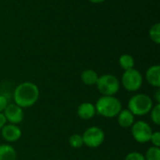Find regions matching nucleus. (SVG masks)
Listing matches in <instances>:
<instances>
[{
	"label": "nucleus",
	"instance_id": "nucleus-4",
	"mask_svg": "<svg viewBox=\"0 0 160 160\" xmlns=\"http://www.w3.org/2000/svg\"><path fill=\"white\" fill-rule=\"evenodd\" d=\"M96 86L102 96H114L120 89V82L112 74H103L98 77Z\"/></svg>",
	"mask_w": 160,
	"mask_h": 160
},
{
	"label": "nucleus",
	"instance_id": "nucleus-22",
	"mask_svg": "<svg viewBox=\"0 0 160 160\" xmlns=\"http://www.w3.org/2000/svg\"><path fill=\"white\" fill-rule=\"evenodd\" d=\"M8 105V98L5 95L0 94V112H3Z\"/></svg>",
	"mask_w": 160,
	"mask_h": 160
},
{
	"label": "nucleus",
	"instance_id": "nucleus-17",
	"mask_svg": "<svg viewBox=\"0 0 160 160\" xmlns=\"http://www.w3.org/2000/svg\"><path fill=\"white\" fill-rule=\"evenodd\" d=\"M145 160H160V149L159 147L151 146L148 148L144 155Z\"/></svg>",
	"mask_w": 160,
	"mask_h": 160
},
{
	"label": "nucleus",
	"instance_id": "nucleus-1",
	"mask_svg": "<svg viewBox=\"0 0 160 160\" xmlns=\"http://www.w3.org/2000/svg\"><path fill=\"white\" fill-rule=\"evenodd\" d=\"M39 98V89L37 84L31 82L20 83L14 90V103L21 108H29L37 103Z\"/></svg>",
	"mask_w": 160,
	"mask_h": 160
},
{
	"label": "nucleus",
	"instance_id": "nucleus-2",
	"mask_svg": "<svg viewBox=\"0 0 160 160\" xmlns=\"http://www.w3.org/2000/svg\"><path fill=\"white\" fill-rule=\"evenodd\" d=\"M96 112L105 118H114L122 110L121 101L114 96H102L95 104Z\"/></svg>",
	"mask_w": 160,
	"mask_h": 160
},
{
	"label": "nucleus",
	"instance_id": "nucleus-6",
	"mask_svg": "<svg viewBox=\"0 0 160 160\" xmlns=\"http://www.w3.org/2000/svg\"><path fill=\"white\" fill-rule=\"evenodd\" d=\"M82 137L83 140V145L89 148H98L103 143L105 133L98 127H90L83 132Z\"/></svg>",
	"mask_w": 160,
	"mask_h": 160
},
{
	"label": "nucleus",
	"instance_id": "nucleus-24",
	"mask_svg": "<svg viewBox=\"0 0 160 160\" xmlns=\"http://www.w3.org/2000/svg\"><path fill=\"white\" fill-rule=\"evenodd\" d=\"M155 100L157 101V103L160 104V89L159 88H157L156 92H155V97H154Z\"/></svg>",
	"mask_w": 160,
	"mask_h": 160
},
{
	"label": "nucleus",
	"instance_id": "nucleus-3",
	"mask_svg": "<svg viewBox=\"0 0 160 160\" xmlns=\"http://www.w3.org/2000/svg\"><path fill=\"white\" fill-rule=\"evenodd\" d=\"M154 106V100L145 94H136L128 102V109L134 116H143L150 112Z\"/></svg>",
	"mask_w": 160,
	"mask_h": 160
},
{
	"label": "nucleus",
	"instance_id": "nucleus-12",
	"mask_svg": "<svg viewBox=\"0 0 160 160\" xmlns=\"http://www.w3.org/2000/svg\"><path fill=\"white\" fill-rule=\"evenodd\" d=\"M116 117L119 126L124 128H131L135 122V116L128 109H122Z\"/></svg>",
	"mask_w": 160,
	"mask_h": 160
},
{
	"label": "nucleus",
	"instance_id": "nucleus-25",
	"mask_svg": "<svg viewBox=\"0 0 160 160\" xmlns=\"http://www.w3.org/2000/svg\"><path fill=\"white\" fill-rule=\"evenodd\" d=\"M89 1L94 3V4H99V3H102V2H104L106 0H89Z\"/></svg>",
	"mask_w": 160,
	"mask_h": 160
},
{
	"label": "nucleus",
	"instance_id": "nucleus-20",
	"mask_svg": "<svg viewBox=\"0 0 160 160\" xmlns=\"http://www.w3.org/2000/svg\"><path fill=\"white\" fill-rule=\"evenodd\" d=\"M125 160H145V158L140 152H130L126 156Z\"/></svg>",
	"mask_w": 160,
	"mask_h": 160
},
{
	"label": "nucleus",
	"instance_id": "nucleus-19",
	"mask_svg": "<svg viewBox=\"0 0 160 160\" xmlns=\"http://www.w3.org/2000/svg\"><path fill=\"white\" fill-rule=\"evenodd\" d=\"M150 116H151V120L153 121V123L157 126L160 125V104L157 103L156 105L153 106V108L150 111Z\"/></svg>",
	"mask_w": 160,
	"mask_h": 160
},
{
	"label": "nucleus",
	"instance_id": "nucleus-23",
	"mask_svg": "<svg viewBox=\"0 0 160 160\" xmlns=\"http://www.w3.org/2000/svg\"><path fill=\"white\" fill-rule=\"evenodd\" d=\"M7 119H6V117H5V115H4V113L3 112H0V130L7 125Z\"/></svg>",
	"mask_w": 160,
	"mask_h": 160
},
{
	"label": "nucleus",
	"instance_id": "nucleus-7",
	"mask_svg": "<svg viewBox=\"0 0 160 160\" xmlns=\"http://www.w3.org/2000/svg\"><path fill=\"white\" fill-rule=\"evenodd\" d=\"M152 133L153 130L151 126L142 120L134 122V124L131 127L132 137L139 143H146L150 142Z\"/></svg>",
	"mask_w": 160,
	"mask_h": 160
},
{
	"label": "nucleus",
	"instance_id": "nucleus-13",
	"mask_svg": "<svg viewBox=\"0 0 160 160\" xmlns=\"http://www.w3.org/2000/svg\"><path fill=\"white\" fill-rule=\"evenodd\" d=\"M98 74L97 71H95L94 69H85L82 72L81 74V80L82 82V83H84L85 85L88 86H92V85H96L98 79Z\"/></svg>",
	"mask_w": 160,
	"mask_h": 160
},
{
	"label": "nucleus",
	"instance_id": "nucleus-14",
	"mask_svg": "<svg viewBox=\"0 0 160 160\" xmlns=\"http://www.w3.org/2000/svg\"><path fill=\"white\" fill-rule=\"evenodd\" d=\"M17 153L9 144H0V160H16Z\"/></svg>",
	"mask_w": 160,
	"mask_h": 160
},
{
	"label": "nucleus",
	"instance_id": "nucleus-16",
	"mask_svg": "<svg viewBox=\"0 0 160 160\" xmlns=\"http://www.w3.org/2000/svg\"><path fill=\"white\" fill-rule=\"evenodd\" d=\"M68 143L72 148L79 149L83 146V140L82 135L80 134H73L68 139Z\"/></svg>",
	"mask_w": 160,
	"mask_h": 160
},
{
	"label": "nucleus",
	"instance_id": "nucleus-21",
	"mask_svg": "<svg viewBox=\"0 0 160 160\" xmlns=\"http://www.w3.org/2000/svg\"><path fill=\"white\" fill-rule=\"evenodd\" d=\"M150 142H152L153 146L159 147L160 146V133L158 132V131H156V132H153V133H152V136H151Z\"/></svg>",
	"mask_w": 160,
	"mask_h": 160
},
{
	"label": "nucleus",
	"instance_id": "nucleus-10",
	"mask_svg": "<svg viewBox=\"0 0 160 160\" xmlns=\"http://www.w3.org/2000/svg\"><path fill=\"white\" fill-rule=\"evenodd\" d=\"M96 107L93 103L90 102H83L80 104L77 109V114L82 120L92 119L96 115Z\"/></svg>",
	"mask_w": 160,
	"mask_h": 160
},
{
	"label": "nucleus",
	"instance_id": "nucleus-9",
	"mask_svg": "<svg viewBox=\"0 0 160 160\" xmlns=\"http://www.w3.org/2000/svg\"><path fill=\"white\" fill-rule=\"evenodd\" d=\"M0 131L1 136L8 142H15L22 137V130L18 125L7 124Z\"/></svg>",
	"mask_w": 160,
	"mask_h": 160
},
{
	"label": "nucleus",
	"instance_id": "nucleus-18",
	"mask_svg": "<svg viewBox=\"0 0 160 160\" xmlns=\"http://www.w3.org/2000/svg\"><path fill=\"white\" fill-rule=\"evenodd\" d=\"M149 37L150 38L156 43L159 44L160 43V24L158 22L155 23L149 31Z\"/></svg>",
	"mask_w": 160,
	"mask_h": 160
},
{
	"label": "nucleus",
	"instance_id": "nucleus-5",
	"mask_svg": "<svg viewBox=\"0 0 160 160\" xmlns=\"http://www.w3.org/2000/svg\"><path fill=\"white\" fill-rule=\"evenodd\" d=\"M121 83L127 91L136 92L142 87L143 83V77L142 73L135 68L125 70L121 78Z\"/></svg>",
	"mask_w": 160,
	"mask_h": 160
},
{
	"label": "nucleus",
	"instance_id": "nucleus-8",
	"mask_svg": "<svg viewBox=\"0 0 160 160\" xmlns=\"http://www.w3.org/2000/svg\"><path fill=\"white\" fill-rule=\"evenodd\" d=\"M7 122L13 125H19L23 121L24 113L23 109L20 106L16 105L15 103H10L7 106L5 111L3 112Z\"/></svg>",
	"mask_w": 160,
	"mask_h": 160
},
{
	"label": "nucleus",
	"instance_id": "nucleus-15",
	"mask_svg": "<svg viewBox=\"0 0 160 160\" xmlns=\"http://www.w3.org/2000/svg\"><path fill=\"white\" fill-rule=\"evenodd\" d=\"M119 65L124 70H128V69L134 68L135 61H134L133 56L130 54H128V53L122 54L119 57Z\"/></svg>",
	"mask_w": 160,
	"mask_h": 160
},
{
	"label": "nucleus",
	"instance_id": "nucleus-11",
	"mask_svg": "<svg viewBox=\"0 0 160 160\" xmlns=\"http://www.w3.org/2000/svg\"><path fill=\"white\" fill-rule=\"evenodd\" d=\"M147 82L156 88L160 87V67L158 65H154L150 67L145 74Z\"/></svg>",
	"mask_w": 160,
	"mask_h": 160
}]
</instances>
